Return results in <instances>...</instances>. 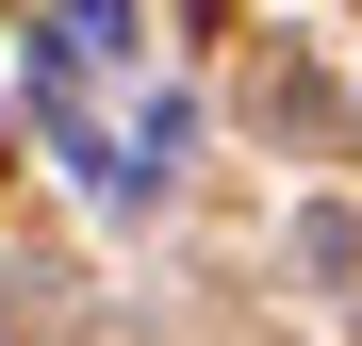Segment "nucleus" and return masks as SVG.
I'll return each mask as SVG.
<instances>
[{
    "instance_id": "f257e3e1",
    "label": "nucleus",
    "mask_w": 362,
    "mask_h": 346,
    "mask_svg": "<svg viewBox=\"0 0 362 346\" xmlns=\"http://www.w3.org/2000/svg\"><path fill=\"white\" fill-rule=\"evenodd\" d=\"M33 115H49V149H66L115 214L165 198V165H181V99H165V83L132 99V0H49V33H33Z\"/></svg>"
}]
</instances>
